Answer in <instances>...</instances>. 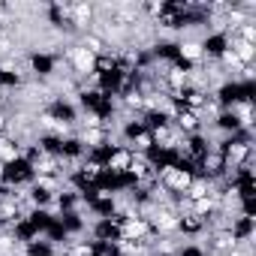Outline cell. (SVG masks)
I'll use <instances>...</instances> for the list:
<instances>
[{"mask_svg": "<svg viewBox=\"0 0 256 256\" xmlns=\"http://www.w3.org/2000/svg\"><path fill=\"white\" fill-rule=\"evenodd\" d=\"M70 60H72V70L76 72H82V76H88V72H94L96 70V54L90 52V48H72L70 52Z\"/></svg>", "mask_w": 256, "mask_h": 256, "instance_id": "2", "label": "cell"}, {"mask_svg": "<svg viewBox=\"0 0 256 256\" xmlns=\"http://www.w3.org/2000/svg\"><path fill=\"white\" fill-rule=\"evenodd\" d=\"M130 172H133L136 178H151V172H154V166H151V163H148V160H145L142 154H139V157L133 154V160H130Z\"/></svg>", "mask_w": 256, "mask_h": 256, "instance_id": "5", "label": "cell"}, {"mask_svg": "<svg viewBox=\"0 0 256 256\" xmlns=\"http://www.w3.org/2000/svg\"><path fill=\"white\" fill-rule=\"evenodd\" d=\"M0 130H6V118L4 114H0Z\"/></svg>", "mask_w": 256, "mask_h": 256, "instance_id": "10", "label": "cell"}, {"mask_svg": "<svg viewBox=\"0 0 256 256\" xmlns=\"http://www.w3.org/2000/svg\"><path fill=\"white\" fill-rule=\"evenodd\" d=\"M151 145H154V136H151V133H139V139H136V148H139V151H148Z\"/></svg>", "mask_w": 256, "mask_h": 256, "instance_id": "9", "label": "cell"}, {"mask_svg": "<svg viewBox=\"0 0 256 256\" xmlns=\"http://www.w3.org/2000/svg\"><path fill=\"white\" fill-rule=\"evenodd\" d=\"M120 232H124V241H145L148 235H151V226L142 220V217H126L124 220V226H120Z\"/></svg>", "mask_w": 256, "mask_h": 256, "instance_id": "1", "label": "cell"}, {"mask_svg": "<svg viewBox=\"0 0 256 256\" xmlns=\"http://www.w3.org/2000/svg\"><path fill=\"white\" fill-rule=\"evenodd\" d=\"M18 157V145H12L10 139L0 136V163H12Z\"/></svg>", "mask_w": 256, "mask_h": 256, "instance_id": "7", "label": "cell"}, {"mask_svg": "<svg viewBox=\"0 0 256 256\" xmlns=\"http://www.w3.org/2000/svg\"><path fill=\"white\" fill-rule=\"evenodd\" d=\"M130 160H133V154H130V151H118V154H112L108 166H112L114 172H124V169H130Z\"/></svg>", "mask_w": 256, "mask_h": 256, "instance_id": "8", "label": "cell"}, {"mask_svg": "<svg viewBox=\"0 0 256 256\" xmlns=\"http://www.w3.org/2000/svg\"><path fill=\"white\" fill-rule=\"evenodd\" d=\"M178 126H181V130H187V133L199 130V112H193V108H181V112H178Z\"/></svg>", "mask_w": 256, "mask_h": 256, "instance_id": "4", "label": "cell"}, {"mask_svg": "<svg viewBox=\"0 0 256 256\" xmlns=\"http://www.w3.org/2000/svg\"><path fill=\"white\" fill-rule=\"evenodd\" d=\"M202 54H205V46L202 42H184L181 46V58L184 60H193L196 64V60H202Z\"/></svg>", "mask_w": 256, "mask_h": 256, "instance_id": "6", "label": "cell"}, {"mask_svg": "<svg viewBox=\"0 0 256 256\" xmlns=\"http://www.w3.org/2000/svg\"><path fill=\"white\" fill-rule=\"evenodd\" d=\"M166 181L175 187V190H190V184H193V178H190V172H181V169H169L166 172Z\"/></svg>", "mask_w": 256, "mask_h": 256, "instance_id": "3", "label": "cell"}]
</instances>
